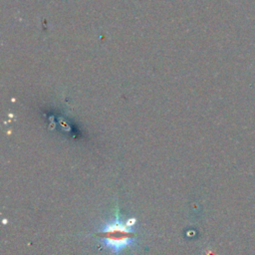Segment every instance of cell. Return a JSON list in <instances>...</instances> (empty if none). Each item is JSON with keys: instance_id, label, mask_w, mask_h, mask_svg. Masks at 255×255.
Returning <instances> with one entry per match:
<instances>
[{"instance_id": "6da1fadb", "label": "cell", "mask_w": 255, "mask_h": 255, "mask_svg": "<svg viewBox=\"0 0 255 255\" xmlns=\"http://www.w3.org/2000/svg\"><path fill=\"white\" fill-rule=\"evenodd\" d=\"M134 233V227L128 226L121 219L118 208L115 218L101 224L100 228L96 231L101 245L114 255H121L125 249L136 244L137 237Z\"/></svg>"}]
</instances>
